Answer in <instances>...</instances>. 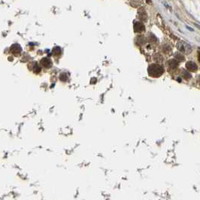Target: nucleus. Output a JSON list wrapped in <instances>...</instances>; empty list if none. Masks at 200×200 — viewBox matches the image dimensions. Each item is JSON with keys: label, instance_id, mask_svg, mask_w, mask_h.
<instances>
[{"label": "nucleus", "instance_id": "1", "mask_svg": "<svg viewBox=\"0 0 200 200\" xmlns=\"http://www.w3.org/2000/svg\"><path fill=\"white\" fill-rule=\"evenodd\" d=\"M163 72V68L159 65H152L149 68L150 75L153 77H158Z\"/></svg>", "mask_w": 200, "mask_h": 200}, {"label": "nucleus", "instance_id": "3", "mask_svg": "<svg viewBox=\"0 0 200 200\" xmlns=\"http://www.w3.org/2000/svg\"><path fill=\"white\" fill-rule=\"evenodd\" d=\"M199 60L200 61V53H199Z\"/></svg>", "mask_w": 200, "mask_h": 200}, {"label": "nucleus", "instance_id": "2", "mask_svg": "<svg viewBox=\"0 0 200 200\" xmlns=\"http://www.w3.org/2000/svg\"><path fill=\"white\" fill-rule=\"evenodd\" d=\"M186 68H187V69L189 71H196L198 69V67H197L196 64L193 62H191V61L187 62V64H186Z\"/></svg>", "mask_w": 200, "mask_h": 200}]
</instances>
